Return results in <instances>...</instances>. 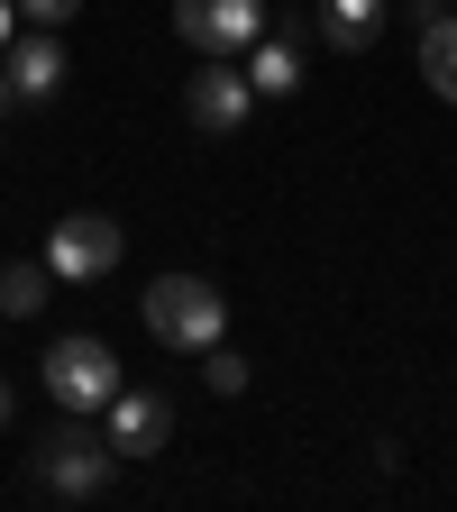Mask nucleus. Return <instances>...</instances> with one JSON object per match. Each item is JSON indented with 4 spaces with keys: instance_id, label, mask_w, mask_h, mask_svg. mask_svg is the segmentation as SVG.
Returning a JSON list of instances; mask_svg holds the SVG:
<instances>
[{
    "instance_id": "f257e3e1",
    "label": "nucleus",
    "mask_w": 457,
    "mask_h": 512,
    "mask_svg": "<svg viewBox=\"0 0 457 512\" xmlns=\"http://www.w3.org/2000/svg\"><path fill=\"white\" fill-rule=\"evenodd\" d=\"M110 430H92V412H74L64 430H46L37 448H28V485L37 494H55V503H92L101 485H110Z\"/></svg>"
},
{
    "instance_id": "f03ea898",
    "label": "nucleus",
    "mask_w": 457,
    "mask_h": 512,
    "mask_svg": "<svg viewBox=\"0 0 457 512\" xmlns=\"http://www.w3.org/2000/svg\"><path fill=\"white\" fill-rule=\"evenodd\" d=\"M147 330H156L165 348H220L229 302H220V284H202V275H156V284H147Z\"/></svg>"
},
{
    "instance_id": "7ed1b4c3",
    "label": "nucleus",
    "mask_w": 457,
    "mask_h": 512,
    "mask_svg": "<svg viewBox=\"0 0 457 512\" xmlns=\"http://www.w3.org/2000/svg\"><path fill=\"white\" fill-rule=\"evenodd\" d=\"M37 375H46V394L64 412H110V394H119V357L101 339H55Z\"/></svg>"
},
{
    "instance_id": "20e7f679",
    "label": "nucleus",
    "mask_w": 457,
    "mask_h": 512,
    "mask_svg": "<svg viewBox=\"0 0 457 512\" xmlns=\"http://www.w3.org/2000/svg\"><path fill=\"white\" fill-rule=\"evenodd\" d=\"M174 37L192 55H238L266 37V0H174Z\"/></svg>"
},
{
    "instance_id": "39448f33",
    "label": "nucleus",
    "mask_w": 457,
    "mask_h": 512,
    "mask_svg": "<svg viewBox=\"0 0 457 512\" xmlns=\"http://www.w3.org/2000/svg\"><path fill=\"white\" fill-rule=\"evenodd\" d=\"M119 247H128V229H119V220L74 211V220H55L46 266H55V275H74V284H92V275H110V266H119Z\"/></svg>"
},
{
    "instance_id": "423d86ee",
    "label": "nucleus",
    "mask_w": 457,
    "mask_h": 512,
    "mask_svg": "<svg viewBox=\"0 0 457 512\" xmlns=\"http://www.w3.org/2000/svg\"><path fill=\"white\" fill-rule=\"evenodd\" d=\"M256 110V83L238 74V64H202V74L183 83V119L202 128V138H229V128H247Z\"/></svg>"
},
{
    "instance_id": "0eeeda50",
    "label": "nucleus",
    "mask_w": 457,
    "mask_h": 512,
    "mask_svg": "<svg viewBox=\"0 0 457 512\" xmlns=\"http://www.w3.org/2000/svg\"><path fill=\"white\" fill-rule=\"evenodd\" d=\"M101 430H110L119 458H156L165 430H174V412H165V394H147V384H119L110 412H101Z\"/></svg>"
},
{
    "instance_id": "6e6552de",
    "label": "nucleus",
    "mask_w": 457,
    "mask_h": 512,
    "mask_svg": "<svg viewBox=\"0 0 457 512\" xmlns=\"http://www.w3.org/2000/svg\"><path fill=\"white\" fill-rule=\"evenodd\" d=\"M311 28H320V46L366 55V46L384 37V0H311Z\"/></svg>"
},
{
    "instance_id": "1a4fd4ad",
    "label": "nucleus",
    "mask_w": 457,
    "mask_h": 512,
    "mask_svg": "<svg viewBox=\"0 0 457 512\" xmlns=\"http://www.w3.org/2000/svg\"><path fill=\"white\" fill-rule=\"evenodd\" d=\"M10 92L19 101H55L64 92V46H55V28H37V37L10 46Z\"/></svg>"
},
{
    "instance_id": "9d476101",
    "label": "nucleus",
    "mask_w": 457,
    "mask_h": 512,
    "mask_svg": "<svg viewBox=\"0 0 457 512\" xmlns=\"http://www.w3.org/2000/svg\"><path fill=\"white\" fill-rule=\"evenodd\" d=\"M247 83H256V101L302 92V46H293V37H256V46H247Z\"/></svg>"
},
{
    "instance_id": "9b49d317",
    "label": "nucleus",
    "mask_w": 457,
    "mask_h": 512,
    "mask_svg": "<svg viewBox=\"0 0 457 512\" xmlns=\"http://www.w3.org/2000/svg\"><path fill=\"white\" fill-rule=\"evenodd\" d=\"M421 83H430L439 101H457V10L421 19Z\"/></svg>"
},
{
    "instance_id": "f8f14e48",
    "label": "nucleus",
    "mask_w": 457,
    "mask_h": 512,
    "mask_svg": "<svg viewBox=\"0 0 457 512\" xmlns=\"http://www.w3.org/2000/svg\"><path fill=\"white\" fill-rule=\"evenodd\" d=\"M46 284H55V266H46V256H28V266H0V311H10V320L46 311Z\"/></svg>"
},
{
    "instance_id": "ddd939ff",
    "label": "nucleus",
    "mask_w": 457,
    "mask_h": 512,
    "mask_svg": "<svg viewBox=\"0 0 457 512\" xmlns=\"http://www.w3.org/2000/svg\"><path fill=\"white\" fill-rule=\"evenodd\" d=\"M202 384H211V394H247V357H229V348H202Z\"/></svg>"
},
{
    "instance_id": "4468645a",
    "label": "nucleus",
    "mask_w": 457,
    "mask_h": 512,
    "mask_svg": "<svg viewBox=\"0 0 457 512\" xmlns=\"http://www.w3.org/2000/svg\"><path fill=\"white\" fill-rule=\"evenodd\" d=\"M83 10H92V0H19L28 28H64V19H83Z\"/></svg>"
},
{
    "instance_id": "2eb2a0df",
    "label": "nucleus",
    "mask_w": 457,
    "mask_h": 512,
    "mask_svg": "<svg viewBox=\"0 0 457 512\" xmlns=\"http://www.w3.org/2000/svg\"><path fill=\"white\" fill-rule=\"evenodd\" d=\"M10 37H19V0H0V55H10Z\"/></svg>"
},
{
    "instance_id": "dca6fc26",
    "label": "nucleus",
    "mask_w": 457,
    "mask_h": 512,
    "mask_svg": "<svg viewBox=\"0 0 457 512\" xmlns=\"http://www.w3.org/2000/svg\"><path fill=\"white\" fill-rule=\"evenodd\" d=\"M0 430H10V384H0Z\"/></svg>"
},
{
    "instance_id": "f3484780",
    "label": "nucleus",
    "mask_w": 457,
    "mask_h": 512,
    "mask_svg": "<svg viewBox=\"0 0 457 512\" xmlns=\"http://www.w3.org/2000/svg\"><path fill=\"white\" fill-rule=\"evenodd\" d=\"M10 101H19V92H10V74H0V110H10Z\"/></svg>"
},
{
    "instance_id": "a211bd4d",
    "label": "nucleus",
    "mask_w": 457,
    "mask_h": 512,
    "mask_svg": "<svg viewBox=\"0 0 457 512\" xmlns=\"http://www.w3.org/2000/svg\"><path fill=\"white\" fill-rule=\"evenodd\" d=\"M302 10H311V0H302Z\"/></svg>"
}]
</instances>
